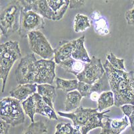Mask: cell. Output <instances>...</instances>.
I'll use <instances>...</instances> for the list:
<instances>
[{
	"mask_svg": "<svg viewBox=\"0 0 134 134\" xmlns=\"http://www.w3.org/2000/svg\"><path fill=\"white\" fill-rule=\"evenodd\" d=\"M10 125L0 118V134H8Z\"/></svg>",
	"mask_w": 134,
	"mask_h": 134,
	"instance_id": "obj_33",
	"label": "cell"
},
{
	"mask_svg": "<svg viewBox=\"0 0 134 134\" xmlns=\"http://www.w3.org/2000/svg\"><path fill=\"white\" fill-rule=\"evenodd\" d=\"M0 9H1V5H0Z\"/></svg>",
	"mask_w": 134,
	"mask_h": 134,
	"instance_id": "obj_38",
	"label": "cell"
},
{
	"mask_svg": "<svg viewBox=\"0 0 134 134\" xmlns=\"http://www.w3.org/2000/svg\"><path fill=\"white\" fill-rule=\"evenodd\" d=\"M85 36L75 40V45L72 52V58L85 63H90L91 58L89 57L87 49L85 47Z\"/></svg>",
	"mask_w": 134,
	"mask_h": 134,
	"instance_id": "obj_13",
	"label": "cell"
},
{
	"mask_svg": "<svg viewBox=\"0 0 134 134\" xmlns=\"http://www.w3.org/2000/svg\"><path fill=\"white\" fill-rule=\"evenodd\" d=\"M75 45V40L66 42L54 50V59L56 64H59L63 61L72 58V52Z\"/></svg>",
	"mask_w": 134,
	"mask_h": 134,
	"instance_id": "obj_14",
	"label": "cell"
},
{
	"mask_svg": "<svg viewBox=\"0 0 134 134\" xmlns=\"http://www.w3.org/2000/svg\"><path fill=\"white\" fill-rule=\"evenodd\" d=\"M21 106L24 111V113L30 117L32 123L35 122L34 115L36 111V100L34 94L29 97L26 100H24L23 102H21Z\"/></svg>",
	"mask_w": 134,
	"mask_h": 134,
	"instance_id": "obj_23",
	"label": "cell"
},
{
	"mask_svg": "<svg viewBox=\"0 0 134 134\" xmlns=\"http://www.w3.org/2000/svg\"><path fill=\"white\" fill-rule=\"evenodd\" d=\"M75 127L69 123H59L56 126L54 134H73Z\"/></svg>",
	"mask_w": 134,
	"mask_h": 134,
	"instance_id": "obj_30",
	"label": "cell"
},
{
	"mask_svg": "<svg viewBox=\"0 0 134 134\" xmlns=\"http://www.w3.org/2000/svg\"><path fill=\"white\" fill-rule=\"evenodd\" d=\"M48 132L45 124L41 121L32 123L23 134H44Z\"/></svg>",
	"mask_w": 134,
	"mask_h": 134,
	"instance_id": "obj_27",
	"label": "cell"
},
{
	"mask_svg": "<svg viewBox=\"0 0 134 134\" xmlns=\"http://www.w3.org/2000/svg\"><path fill=\"white\" fill-rule=\"evenodd\" d=\"M34 96L35 98L36 103V113L48 117L50 119L58 120V117L57 116V113L55 112L54 109L44 103L40 94L38 93H36L34 94Z\"/></svg>",
	"mask_w": 134,
	"mask_h": 134,
	"instance_id": "obj_16",
	"label": "cell"
},
{
	"mask_svg": "<svg viewBox=\"0 0 134 134\" xmlns=\"http://www.w3.org/2000/svg\"><path fill=\"white\" fill-rule=\"evenodd\" d=\"M107 60L115 69L122 71H126L125 66V60L123 58H119L112 52L107 55Z\"/></svg>",
	"mask_w": 134,
	"mask_h": 134,
	"instance_id": "obj_28",
	"label": "cell"
},
{
	"mask_svg": "<svg viewBox=\"0 0 134 134\" xmlns=\"http://www.w3.org/2000/svg\"><path fill=\"white\" fill-rule=\"evenodd\" d=\"M30 48L34 54L42 59L52 60L54 56V50L44 34L40 31H34L27 36Z\"/></svg>",
	"mask_w": 134,
	"mask_h": 134,
	"instance_id": "obj_6",
	"label": "cell"
},
{
	"mask_svg": "<svg viewBox=\"0 0 134 134\" xmlns=\"http://www.w3.org/2000/svg\"><path fill=\"white\" fill-rule=\"evenodd\" d=\"M99 95H100V94H99V93H96V92H93V93H92L91 94H90L89 97H90V99H91L92 100H93V101H97L98 99H99Z\"/></svg>",
	"mask_w": 134,
	"mask_h": 134,
	"instance_id": "obj_35",
	"label": "cell"
},
{
	"mask_svg": "<svg viewBox=\"0 0 134 134\" xmlns=\"http://www.w3.org/2000/svg\"><path fill=\"white\" fill-rule=\"evenodd\" d=\"M129 125L130 123L126 116L121 119L107 118V120L103 122L100 134H121Z\"/></svg>",
	"mask_w": 134,
	"mask_h": 134,
	"instance_id": "obj_11",
	"label": "cell"
},
{
	"mask_svg": "<svg viewBox=\"0 0 134 134\" xmlns=\"http://www.w3.org/2000/svg\"><path fill=\"white\" fill-rule=\"evenodd\" d=\"M33 12L41 15L43 18L48 20H54L55 14L50 8L47 1L46 0H37L35 1V5Z\"/></svg>",
	"mask_w": 134,
	"mask_h": 134,
	"instance_id": "obj_20",
	"label": "cell"
},
{
	"mask_svg": "<svg viewBox=\"0 0 134 134\" xmlns=\"http://www.w3.org/2000/svg\"><path fill=\"white\" fill-rule=\"evenodd\" d=\"M82 98L81 94L76 90L67 93L65 99L66 111H74L79 108Z\"/></svg>",
	"mask_w": 134,
	"mask_h": 134,
	"instance_id": "obj_21",
	"label": "cell"
},
{
	"mask_svg": "<svg viewBox=\"0 0 134 134\" xmlns=\"http://www.w3.org/2000/svg\"><path fill=\"white\" fill-rule=\"evenodd\" d=\"M132 3H133V6H134V1H133Z\"/></svg>",
	"mask_w": 134,
	"mask_h": 134,
	"instance_id": "obj_37",
	"label": "cell"
},
{
	"mask_svg": "<svg viewBox=\"0 0 134 134\" xmlns=\"http://www.w3.org/2000/svg\"><path fill=\"white\" fill-rule=\"evenodd\" d=\"M120 108L124 114L129 119L131 130L134 131V105H124Z\"/></svg>",
	"mask_w": 134,
	"mask_h": 134,
	"instance_id": "obj_29",
	"label": "cell"
},
{
	"mask_svg": "<svg viewBox=\"0 0 134 134\" xmlns=\"http://www.w3.org/2000/svg\"><path fill=\"white\" fill-rule=\"evenodd\" d=\"M50 8L55 14L54 21H59L64 17L66 12L69 8V0H58V1H47Z\"/></svg>",
	"mask_w": 134,
	"mask_h": 134,
	"instance_id": "obj_17",
	"label": "cell"
},
{
	"mask_svg": "<svg viewBox=\"0 0 134 134\" xmlns=\"http://www.w3.org/2000/svg\"><path fill=\"white\" fill-rule=\"evenodd\" d=\"M73 134H82V133H81V131H80V130L75 127V131H74Z\"/></svg>",
	"mask_w": 134,
	"mask_h": 134,
	"instance_id": "obj_36",
	"label": "cell"
},
{
	"mask_svg": "<svg viewBox=\"0 0 134 134\" xmlns=\"http://www.w3.org/2000/svg\"><path fill=\"white\" fill-rule=\"evenodd\" d=\"M0 118L12 127L23 124L25 113L20 100L12 97L0 99Z\"/></svg>",
	"mask_w": 134,
	"mask_h": 134,
	"instance_id": "obj_5",
	"label": "cell"
},
{
	"mask_svg": "<svg viewBox=\"0 0 134 134\" xmlns=\"http://www.w3.org/2000/svg\"><path fill=\"white\" fill-rule=\"evenodd\" d=\"M0 37H1V33H0Z\"/></svg>",
	"mask_w": 134,
	"mask_h": 134,
	"instance_id": "obj_39",
	"label": "cell"
},
{
	"mask_svg": "<svg viewBox=\"0 0 134 134\" xmlns=\"http://www.w3.org/2000/svg\"><path fill=\"white\" fill-rule=\"evenodd\" d=\"M85 3V1H78V0H71L69 2V8L70 9H77L84 5Z\"/></svg>",
	"mask_w": 134,
	"mask_h": 134,
	"instance_id": "obj_34",
	"label": "cell"
},
{
	"mask_svg": "<svg viewBox=\"0 0 134 134\" xmlns=\"http://www.w3.org/2000/svg\"><path fill=\"white\" fill-rule=\"evenodd\" d=\"M21 58V50L18 41L9 40L0 44V80L2 81L3 93L11 69L16 61Z\"/></svg>",
	"mask_w": 134,
	"mask_h": 134,
	"instance_id": "obj_3",
	"label": "cell"
},
{
	"mask_svg": "<svg viewBox=\"0 0 134 134\" xmlns=\"http://www.w3.org/2000/svg\"><path fill=\"white\" fill-rule=\"evenodd\" d=\"M37 91L42 98L44 103L54 109V103L57 96L54 86L48 84L37 85Z\"/></svg>",
	"mask_w": 134,
	"mask_h": 134,
	"instance_id": "obj_15",
	"label": "cell"
},
{
	"mask_svg": "<svg viewBox=\"0 0 134 134\" xmlns=\"http://www.w3.org/2000/svg\"><path fill=\"white\" fill-rule=\"evenodd\" d=\"M91 87L92 85L79 81L76 91H79V93L81 94L82 97H86L90 96L91 93Z\"/></svg>",
	"mask_w": 134,
	"mask_h": 134,
	"instance_id": "obj_31",
	"label": "cell"
},
{
	"mask_svg": "<svg viewBox=\"0 0 134 134\" xmlns=\"http://www.w3.org/2000/svg\"><path fill=\"white\" fill-rule=\"evenodd\" d=\"M90 20L88 17L81 14H77L74 21V30L75 32L79 33L85 31L90 27Z\"/></svg>",
	"mask_w": 134,
	"mask_h": 134,
	"instance_id": "obj_25",
	"label": "cell"
},
{
	"mask_svg": "<svg viewBox=\"0 0 134 134\" xmlns=\"http://www.w3.org/2000/svg\"><path fill=\"white\" fill-rule=\"evenodd\" d=\"M110 91H111V88H110L109 82L108 78L106 74H105L100 80L92 85L91 93L93 92H96L100 94L103 92Z\"/></svg>",
	"mask_w": 134,
	"mask_h": 134,
	"instance_id": "obj_26",
	"label": "cell"
},
{
	"mask_svg": "<svg viewBox=\"0 0 134 134\" xmlns=\"http://www.w3.org/2000/svg\"><path fill=\"white\" fill-rule=\"evenodd\" d=\"M86 64L87 63H82L81 61L76 60L74 58H70L62 62L58 65L61 68L64 69L66 72L73 74L74 75L76 76L83 70Z\"/></svg>",
	"mask_w": 134,
	"mask_h": 134,
	"instance_id": "obj_19",
	"label": "cell"
},
{
	"mask_svg": "<svg viewBox=\"0 0 134 134\" xmlns=\"http://www.w3.org/2000/svg\"><path fill=\"white\" fill-rule=\"evenodd\" d=\"M103 67L113 93L115 105L117 107L134 105V72L116 70L107 60Z\"/></svg>",
	"mask_w": 134,
	"mask_h": 134,
	"instance_id": "obj_1",
	"label": "cell"
},
{
	"mask_svg": "<svg viewBox=\"0 0 134 134\" xmlns=\"http://www.w3.org/2000/svg\"><path fill=\"white\" fill-rule=\"evenodd\" d=\"M56 76V63L53 60L40 59L35 64L34 84L52 85Z\"/></svg>",
	"mask_w": 134,
	"mask_h": 134,
	"instance_id": "obj_9",
	"label": "cell"
},
{
	"mask_svg": "<svg viewBox=\"0 0 134 134\" xmlns=\"http://www.w3.org/2000/svg\"><path fill=\"white\" fill-rule=\"evenodd\" d=\"M105 74V69L100 60L93 57L90 63H87L83 70L76 76V79L79 82L93 85L100 80Z\"/></svg>",
	"mask_w": 134,
	"mask_h": 134,
	"instance_id": "obj_10",
	"label": "cell"
},
{
	"mask_svg": "<svg viewBox=\"0 0 134 134\" xmlns=\"http://www.w3.org/2000/svg\"><path fill=\"white\" fill-rule=\"evenodd\" d=\"M125 18L128 25L134 26V8L127 11L125 14Z\"/></svg>",
	"mask_w": 134,
	"mask_h": 134,
	"instance_id": "obj_32",
	"label": "cell"
},
{
	"mask_svg": "<svg viewBox=\"0 0 134 134\" xmlns=\"http://www.w3.org/2000/svg\"><path fill=\"white\" fill-rule=\"evenodd\" d=\"M97 109L99 112H103L105 109L115 105V100L113 93L110 91L103 92L99 95L97 100Z\"/></svg>",
	"mask_w": 134,
	"mask_h": 134,
	"instance_id": "obj_22",
	"label": "cell"
},
{
	"mask_svg": "<svg viewBox=\"0 0 134 134\" xmlns=\"http://www.w3.org/2000/svg\"><path fill=\"white\" fill-rule=\"evenodd\" d=\"M44 26L45 21L40 15L32 11H21L18 34L21 38L27 37L34 31H40L44 28Z\"/></svg>",
	"mask_w": 134,
	"mask_h": 134,
	"instance_id": "obj_7",
	"label": "cell"
},
{
	"mask_svg": "<svg viewBox=\"0 0 134 134\" xmlns=\"http://www.w3.org/2000/svg\"><path fill=\"white\" fill-rule=\"evenodd\" d=\"M91 19L93 21V25L97 33L100 35H107L109 33V29L107 21L100 13L97 11H94L91 14Z\"/></svg>",
	"mask_w": 134,
	"mask_h": 134,
	"instance_id": "obj_18",
	"label": "cell"
},
{
	"mask_svg": "<svg viewBox=\"0 0 134 134\" xmlns=\"http://www.w3.org/2000/svg\"><path fill=\"white\" fill-rule=\"evenodd\" d=\"M37 59L34 54H28L20 59L15 70L17 82L19 85L34 84L35 64Z\"/></svg>",
	"mask_w": 134,
	"mask_h": 134,
	"instance_id": "obj_8",
	"label": "cell"
},
{
	"mask_svg": "<svg viewBox=\"0 0 134 134\" xmlns=\"http://www.w3.org/2000/svg\"><path fill=\"white\" fill-rule=\"evenodd\" d=\"M110 110H106L103 112H99L98 109L84 108L79 107L71 113H65L58 111L57 114L60 117H64L71 119L73 125L81 131L82 134H87L95 128H102L103 123L102 120L104 118H109L106 115Z\"/></svg>",
	"mask_w": 134,
	"mask_h": 134,
	"instance_id": "obj_2",
	"label": "cell"
},
{
	"mask_svg": "<svg viewBox=\"0 0 134 134\" xmlns=\"http://www.w3.org/2000/svg\"><path fill=\"white\" fill-rule=\"evenodd\" d=\"M21 5L20 1L9 2L0 13V30L3 35L8 37L18 32Z\"/></svg>",
	"mask_w": 134,
	"mask_h": 134,
	"instance_id": "obj_4",
	"label": "cell"
},
{
	"mask_svg": "<svg viewBox=\"0 0 134 134\" xmlns=\"http://www.w3.org/2000/svg\"><path fill=\"white\" fill-rule=\"evenodd\" d=\"M133 65H134V60H133Z\"/></svg>",
	"mask_w": 134,
	"mask_h": 134,
	"instance_id": "obj_40",
	"label": "cell"
},
{
	"mask_svg": "<svg viewBox=\"0 0 134 134\" xmlns=\"http://www.w3.org/2000/svg\"><path fill=\"white\" fill-rule=\"evenodd\" d=\"M79 81L77 79L66 80L61 78H57L56 85L58 89L63 91L65 93H70L77 89Z\"/></svg>",
	"mask_w": 134,
	"mask_h": 134,
	"instance_id": "obj_24",
	"label": "cell"
},
{
	"mask_svg": "<svg viewBox=\"0 0 134 134\" xmlns=\"http://www.w3.org/2000/svg\"><path fill=\"white\" fill-rule=\"evenodd\" d=\"M37 91V84L19 85L16 88L9 92L10 97L23 102Z\"/></svg>",
	"mask_w": 134,
	"mask_h": 134,
	"instance_id": "obj_12",
	"label": "cell"
}]
</instances>
